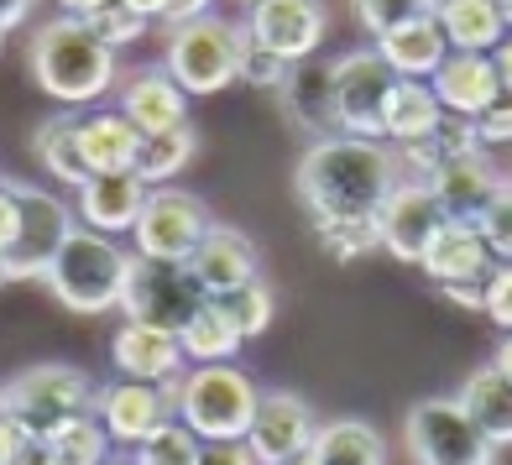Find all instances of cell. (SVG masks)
<instances>
[{"label": "cell", "mask_w": 512, "mask_h": 465, "mask_svg": "<svg viewBox=\"0 0 512 465\" xmlns=\"http://www.w3.org/2000/svg\"><path fill=\"white\" fill-rule=\"evenodd\" d=\"M403 162L387 142L366 136H319L293 168V194L314 225L330 220H377L382 204L398 194Z\"/></svg>", "instance_id": "6da1fadb"}, {"label": "cell", "mask_w": 512, "mask_h": 465, "mask_svg": "<svg viewBox=\"0 0 512 465\" xmlns=\"http://www.w3.org/2000/svg\"><path fill=\"white\" fill-rule=\"evenodd\" d=\"M27 68L37 89L58 105H95L121 84V63L105 42L74 16H53L48 27L32 32Z\"/></svg>", "instance_id": "7a4b0ae2"}, {"label": "cell", "mask_w": 512, "mask_h": 465, "mask_svg": "<svg viewBox=\"0 0 512 465\" xmlns=\"http://www.w3.org/2000/svg\"><path fill=\"white\" fill-rule=\"evenodd\" d=\"M136 251L115 246V236L100 230H74L68 246L58 251V262L48 272V288L68 314H110L126 298V277H131Z\"/></svg>", "instance_id": "3957f363"}, {"label": "cell", "mask_w": 512, "mask_h": 465, "mask_svg": "<svg viewBox=\"0 0 512 465\" xmlns=\"http://www.w3.org/2000/svg\"><path fill=\"white\" fill-rule=\"evenodd\" d=\"M241 48H246V27L225 16H194L178 21L162 37V68L178 79L183 95H220V89L241 84Z\"/></svg>", "instance_id": "277c9868"}, {"label": "cell", "mask_w": 512, "mask_h": 465, "mask_svg": "<svg viewBox=\"0 0 512 465\" xmlns=\"http://www.w3.org/2000/svg\"><path fill=\"white\" fill-rule=\"evenodd\" d=\"M178 398V418L189 424L204 445H225V439H246L256 424V403H262V387H256L241 366H189L183 382H173Z\"/></svg>", "instance_id": "5b68a950"}, {"label": "cell", "mask_w": 512, "mask_h": 465, "mask_svg": "<svg viewBox=\"0 0 512 465\" xmlns=\"http://www.w3.org/2000/svg\"><path fill=\"white\" fill-rule=\"evenodd\" d=\"M0 398H6V413L37 439V450H42L48 434H58L63 424H74V418H84V413H95L100 382L89 377V371L68 366V361H42V366L16 371V377L0 387Z\"/></svg>", "instance_id": "8992f818"}, {"label": "cell", "mask_w": 512, "mask_h": 465, "mask_svg": "<svg viewBox=\"0 0 512 465\" xmlns=\"http://www.w3.org/2000/svg\"><path fill=\"white\" fill-rule=\"evenodd\" d=\"M11 194H16V241L0 262H6L11 283H48V272L58 262V251L68 246V236L79 230L74 220V204L37 189V183H16L11 178Z\"/></svg>", "instance_id": "52a82bcc"}, {"label": "cell", "mask_w": 512, "mask_h": 465, "mask_svg": "<svg viewBox=\"0 0 512 465\" xmlns=\"http://www.w3.org/2000/svg\"><path fill=\"white\" fill-rule=\"evenodd\" d=\"M403 445L413 465H497V445L486 439L460 398H424L403 418Z\"/></svg>", "instance_id": "ba28073f"}, {"label": "cell", "mask_w": 512, "mask_h": 465, "mask_svg": "<svg viewBox=\"0 0 512 465\" xmlns=\"http://www.w3.org/2000/svg\"><path fill=\"white\" fill-rule=\"evenodd\" d=\"M215 230V215H209V204L189 189H152L147 194V209L142 220H136L131 241H136V257L147 262H173V267H189V257L204 246V236Z\"/></svg>", "instance_id": "9c48e42d"}, {"label": "cell", "mask_w": 512, "mask_h": 465, "mask_svg": "<svg viewBox=\"0 0 512 465\" xmlns=\"http://www.w3.org/2000/svg\"><path fill=\"white\" fill-rule=\"evenodd\" d=\"M204 304H209V298H204V288L194 283L189 267L136 257V262H131V277H126L121 319H126V324H147V330L183 335V324H189Z\"/></svg>", "instance_id": "30bf717a"}, {"label": "cell", "mask_w": 512, "mask_h": 465, "mask_svg": "<svg viewBox=\"0 0 512 465\" xmlns=\"http://www.w3.org/2000/svg\"><path fill=\"white\" fill-rule=\"evenodd\" d=\"M398 89V74L377 48H345L335 58V110L340 136L387 142V95Z\"/></svg>", "instance_id": "8fae6325"}, {"label": "cell", "mask_w": 512, "mask_h": 465, "mask_svg": "<svg viewBox=\"0 0 512 465\" xmlns=\"http://www.w3.org/2000/svg\"><path fill=\"white\" fill-rule=\"evenodd\" d=\"M241 27L256 48L277 53L283 63H309L330 32V11L324 0H251Z\"/></svg>", "instance_id": "7c38bea8"}, {"label": "cell", "mask_w": 512, "mask_h": 465, "mask_svg": "<svg viewBox=\"0 0 512 465\" xmlns=\"http://www.w3.org/2000/svg\"><path fill=\"white\" fill-rule=\"evenodd\" d=\"M95 418L105 424L110 445H147L157 429H168L178 418V398L173 387H152V382H100V398H95Z\"/></svg>", "instance_id": "4fadbf2b"}, {"label": "cell", "mask_w": 512, "mask_h": 465, "mask_svg": "<svg viewBox=\"0 0 512 465\" xmlns=\"http://www.w3.org/2000/svg\"><path fill=\"white\" fill-rule=\"evenodd\" d=\"M450 225V215L439 209L434 189L429 183H418V178H403L398 183V194H392L382 204V215H377V230H382V251L392 262H408V267H424L429 257V246L434 236Z\"/></svg>", "instance_id": "5bb4252c"}, {"label": "cell", "mask_w": 512, "mask_h": 465, "mask_svg": "<svg viewBox=\"0 0 512 465\" xmlns=\"http://www.w3.org/2000/svg\"><path fill=\"white\" fill-rule=\"evenodd\" d=\"M314 434H319L314 403L288 392V387H272L256 403V424L246 434V445L262 465H288V460H304L314 450Z\"/></svg>", "instance_id": "9a60e30c"}, {"label": "cell", "mask_w": 512, "mask_h": 465, "mask_svg": "<svg viewBox=\"0 0 512 465\" xmlns=\"http://www.w3.org/2000/svg\"><path fill=\"white\" fill-rule=\"evenodd\" d=\"M189 272H194V283L204 288V298H230V293H241L246 283L262 277V251H256V241L246 236V230L215 220V230L204 236V246L189 257Z\"/></svg>", "instance_id": "2e32d148"}, {"label": "cell", "mask_w": 512, "mask_h": 465, "mask_svg": "<svg viewBox=\"0 0 512 465\" xmlns=\"http://www.w3.org/2000/svg\"><path fill=\"white\" fill-rule=\"evenodd\" d=\"M110 366L121 371L126 382H152V387H173L189 371L183 356V340L168 330H147V324H126L110 335Z\"/></svg>", "instance_id": "e0dca14e"}, {"label": "cell", "mask_w": 512, "mask_h": 465, "mask_svg": "<svg viewBox=\"0 0 512 465\" xmlns=\"http://www.w3.org/2000/svg\"><path fill=\"white\" fill-rule=\"evenodd\" d=\"M74 194H79L74 199V215H79L84 230H100V236H131L152 189L136 173H95Z\"/></svg>", "instance_id": "ac0fdd59"}, {"label": "cell", "mask_w": 512, "mask_h": 465, "mask_svg": "<svg viewBox=\"0 0 512 465\" xmlns=\"http://www.w3.org/2000/svg\"><path fill=\"white\" fill-rule=\"evenodd\" d=\"M121 115L142 131V136H162L189 126V95L178 89V79L168 68H136V74L121 79Z\"/></svg>", "instance_id": "d6986e66"}, {"label": "cell", "mask_w": 512, "mask_h": 465, "mask_svg": "<svg viewBox=\"0 0 512 465\" xmlns=\"http://www.w3.org/2000/svg\"><path fill=\"white\" fill-rule=\"evenodd\" d=\"M429 84H434L439 105H445V115H465V121H481L502 100V74H497L492 53H450Z\"/></svg>", "instance_id": "ffe728a7"}, {"label": "cell", "mask_w": 512, "mask_h": 465, "mask_svg": "<svg viewBox=\"0 0 512 465\" xmlns=\"http://www.w3.org/2000/svg\"><path fill=\"white\" fill-rule=\"evenodd\" d=\"M283 110L298 131L319 136H340V110H335V58H309L293 63V74L283 84Z\"/></svg>", "instance_id": "44dd1931"}, {"label": "cell", "mask_w": 512, "mask_h": 465, "mask_svg": "<svg viewBox=\"0 0 512 465\" xmlns=\"http://www.w3.org/2000/svg\"><path fill=\"white\" fill-rule=\"evenodd\" d=\"M371 48L392 63V74H398V79H424L429 84L439 68H445V58H450V37L434 21V11H424V16L403 21V27H392L387 37H377Z\"/></svg>", "instance_id": "7402d4cb"}, {"label": "cell", "mask_w": 512, "mask_h": 465, "mask_svg": "<svg viewBox=\"0 0 512 465\" xmlns=\"http://www.w3.org/2000/svg\"><path fill=\"white\" fill-rule=\"evenodd\" d=\"M492 267H497V257L486 251L481 230H476V225H460V220H450L445 230H439L434 246H429V257H424V277H429L434 288L486 283V277H492Z\"/></svg>", "instance_id": "603a6c76"}, {"label": "cell", "mask_w": 512, "mask_h": 465, "mask_svg": "<svg viewBox=\"0 0 512 465\" xmlns=\"http://www.w3.org/2000/svg\"><path fill=\"white\" fill-rule=\"evenodd\" d=\"M79 152L89 162V178L95 173H136L142 131L121 110H89V115H79Z\"/></svg>", "instance_id": "cb8c5ba5"}, {"label": "cell", "mask_w": 512, "mask_h": 465, "mask_svg": "<svg viewBox=\"0 0 512 465\" xmlns=\"http://www.w3.org/2000/svg\"><path fill=\"white\" fill-rule=\"evenodd\" d=\"M502 173L486 162V152L481 157H460V162H450V168H439L434 178H429V189H434V199H439V209H445L450 220H460V225H476V215L486 204H492V194L502 189Z\"/></svg>", "instance_id": "d4e9b609"}, {"label": "cell", "mask_w": 512, "mask_h": 465, "mask_svg": "<svg viewBox=\"0 0 512 465\" xmlns=\"http://www.w3.org/2000/svg\"><path fill=\"white\" fill-rule=\"evenodd\" d=\"M429 11L450 37V53H497L507 37L502 0H434Z\"/></svg>", "instance_id": "484cf974"}, {"label": "cell", "mask_w": 512, "mask_h": 465, "mask_svg": "<svg viewBox=\"0 0 512 465\" xmlns=\"http://www.w3.org/2000/svg\"><path fill=\"white\" fill-rule=\"evenodd\" d=\"M460 408L471 413V424L492 439V445L502 450V445H512V382L502 377V371L486 361V366H476L471 377L460 382Z\"/></svg>", "instance_id": "4316f807"}, {"label": "cell", "mask_w": 512, "mask_h": 465, "mask_svg": "<svg viewBox=\"0 0 512 465\" xmlns=\"http://www.w3.org/2000/svg\"><path fill=\"white\" fill-rule=\"evenodd\" d=\"M183 356H189V366H225L236 361V351L246 345V330L241 319L230 314V304H220V298H209V304L183 324Z\"/></svg>", "instance_id": "83f0119b"}, {"label": "cell", "mask_w": 512, "mask_h": 465, "mask_svg": "<svg viewBox=\"0 0 512 465\" xmlns=\"http://www.w3.org/2000/svg\"><path fill=\"white\" fill-rule=\"evenodd\" d=\"M445 121V105H439L434 84L424 79H398V89L387 95V142L392 147H413V142H429Z\"/></svg>", "instance_id": "f1b7e54d"}, {"label": "cell", "mask_w": 512, "mask_h": 465, "mask_svg": "<svg viewBox=\"0 0 512 465\" xmlns=\"http://www.w3.org/2000/svg\"><path fill=\"white\" fill-rule=\"evenodd\" d=\"M32 152L63 189H84L89 183V162L79 152V110H53L48 121L32 131Z\"/></svg>", "instance_id": "f546056e"}, {"label": "cell", "mask_w": 512, "mask_h": 465, "mask_svg": "<svg viewBox=\"0 0 512 465\" xmlns=\"http://www.w3.org/2000/svg\"><path fill=\"white\" fill-rule=\"evenodd\" d=\"M309 455L319 465H387V439L366 418H330L319 424Z\"/></svg>", "instance_id": "4dcf8cb0"}, {"label": "cell", "mask_w": 512, "mask_h": 465, "mask_svg": "<svg viewBox=\"0 0 512 465\" xmlns=\"http://www.w3.org/2000/svg\"><path fill=\"white\" fill-rule=\"evenodd\" d=\"M199 152V131L194 126H178V131H162V136H142V157H136V178L147 189H168V183L189 168Z\"/></svg>", "instance_id": "1f68e13d"}, {"label": "cell", "mask_w": 512, "mask_h": 465, "mask_svg": "<svg viewBox=\"0 0 512 465\" xmlns=\"http://www.w3.org/2000/svg\"><path fill=\"white\" fill-rule=\"evenodd\" d=\"M37 455L48 465H105L110 460V434L95 413H84V418H74V424H63L58 434L42 439Z\"/></svg>", "instance_id": "d6a6232c"}, {"label": "cell", "mask_w": 512, "mask_h": 465, "mask_svg": "<svg viewBox=\"0 0 512 465\" xmlns=\"http://www.w3.org/2000/svg\"><path fill=\"white\" fill-rule=\"evenodd\" d=\"M314 241L330 262H361L371 251H382V230L377 220H330V225H314Z\"/></svg>", "instance_id": "836d02e7"}, {"label": "cell", "mask_w": 512, "mask_h": 465, "mask_svg": "<svg viewBox=\"0 0 512 465\" xmlns=\"http://www.w3.org/2000/svg\"><path fill=\"white\" fill-rule=\"evenodd\" d=\"M199 450H204V439L183 424V418H173V424L157 429L147 445H136L131 465H199Z\"/></svg>", "instance_id": "e575fe53"}, {"label": "cell", "mask_w": 512, "mask_h": 465, "mask_svg": "<svg viewBox=\"0 0 512 465\" xmlns=\"http://www.w3.org/2000/svg\"><path fill=\"white\" fill-rule=\"evenodd\" d=\"M84 27L95 32V37L105 42V48H110V53H121V48H131V42H142V37L152 32V21H142V16H136V11H126L121 0H110L105 11H95V16H84Z\"/></svg>", "instance_id": "d590c367"}, {"label": "cell", "mask_w": 512, "mask_h": 465, "mask_svg": "<svg viewBox=\"0 0 512 465\" xmlns=\"http://www.w3.org/2000/svg\"><path fill=\"white\" fill-rule=\"evenodd\" d=\"M220 304H230V314L241 319V330H246V340H256V335H267V324H272V314H277V298H272V283H267V277H256V283H246L241 293H230V298H220Z\"/></svg>", "instance_id": "8d00e7d4"}, {"label": "cell", "mask_w": 512, "mask_h": 465, "mask_svg": "<svg viewBox=\"0 0 512 465\" xmlns=\"http://www.w3.org/2000/svg\"><path fill=\"white\" fill-rule=\"evenodd\" d=\"M476 230H481V241H486V251H492L497 262H512V178L492 194V204L476 215Z\"/></svg>", "instance_id": "74e56055"}, {"label": "cell", "mask_w": 512, "mask_h": 465, "mask_svg": "<svg viewBox=\"0 0 512 465\" xmlns=\"http://www.w3.org/2000/svg\"><path fill=\"white\" fill-rule=\"evenodd\" d=\"M351 6H356V21L371 32V42H377V37H387L392 27H403V21L424 16L434 0H351Z\"/></svg>", "instance_id": "f35d334b"}, {"label": "cell", "mask_w": 512, "mask_h": 465, "mask_svg": "<svg viewBox=\"0 0 512 465\" xmlns=\"http://www.w3.org/2000/svg\"><path fill=\"white\" fill-rule=\"evenodd\" d=\"M288 74H293V63H283L277 53L256 48V42L246 37V48H241V84H251V89H272V95H283Z\"/></svg>", "instance_id": "ab89813d"}, {"label": "cell", "mask_w": 512, "mask_h": 465, "mask_svg": "<svg viewBox=\"0 0 512 465\" xmlns=\"http://www.w3.org/2000/svg\"><path fill=\"white\" fill-rule=\"evenodd\" d=\"M486 319L512 335V262H497L486 277Z\"/></svg>", "instance_id": "60d3db41"}, {"label": "cell", "mask_w": 512, "mask_h": 465, "mask_svg": "<svg viewBox=\"0 0 512 465\" xmlns=\"http://www.w3.org/2000/svg\"><path fill=\"white\" fill-rule=\"evenodd\" d=\"M32 455H37V439L0 408V465H27Z\"/></svg>", "instance_id": "b9f144b4"}, {"label": "cell", "mask_w": 512, "mask_h": 465, "mask_svg": "<svg viewBox=\"0 0 512 465\" xmlns=\"http://www.w3.org/2000/svg\"><path fill=\"white\" fill-rule=\"evenodd\" d=\"M476 131H481L486 147H512V89H502V100L481 115Z\"/></svg>", "instance_id": "7bdbcfd3"}, {"label": "cell", "mask_w": 512, "mask_h": 465, "mask_svg": "<svg viewBox=\"0 0 512 465\" xmlns=\"http://www.w3.org/2000/svg\"><path fill=\"white\" fill-rule=\"evenodd\" d=\"M199 465H262L251 455L246 439H225V445H204L199 450Z\"/></svg>", "instance_id": "ee69618b"}, {"label": "cell", "mask_w": 512, "mask_h": 465, "mask_svg": "<svg viewBox=\"0 0 512 465\" xmlns=\"http://www.w3.org/2000/svg\"><path fill=\"white\" fill-rule=\"evenodd\" d=\"M439 298L455 309H471V314H486V283H450V288H439Z\"/></svg>", "instance_id": "f6af8a7d"}, {"label": "cell", "mask_w": 512, "mask_h": 465, "mask_svg": "<svg viewBox=\"0 0 512 465\" xmlns=\"http://www.w3.org/2000/svg\"><path fill=\"white\" fill-rule=\"evenodd\" d=\"M16 194H11V178H0V257L11 251V241H16Z\"/></svg>", "instance_id": "bcb514c9"}, {"label": "cell", "mask_w": 512, "mask_h": 465, "mask_svg": "<svg viewBox=\"0 0 512 465\" xmlns=\"http://www.w3.org/2000/svg\"><path fill=\"white\" fill-rule=\"evenodd\" d=\"M37 11V0H0V32H11V27H21Z\"/></svg>", "instance_id": "7dc6e473"}, {"label": "cell", "mask_w": 512, "mask_h": 465, "mask_svg": "<svg viewBox=\"0 0 512 465\" xmlns=\"http://www.w3.org/2000/svg\"><path fill=\"white\" fill-rule=\"evenodd\" d=\"M209 6H215V0H173V11H168V21H162V27H178V21L209 16Z\"/></svg>", "instance_id": "c3c4849f"}, {"label": "cell", "mask_w": 512, "mask_h": 465, "mask_svg": "<svg viewBox=\"0 0 512 465\" xmlns=\"http://www.w3.org/2000/svg\"><path fill=\"white\" fill-rule=\"evenodd\" d=\"M126 11H136L142 21H168V11H173V0H121Z\"/></svg>", "instance_id": "681fc988"}, {"label": "cell", "mask_w": 512, "mask_h": 465, "mask_svg": "<svg viewBox=\"0 0 512 465\" xmlns=\"http://www.w3.org/2000/svg\"><path fill=\"white\" fill-rule=\"evenodd\" d=\"M110 0H58V16H74V21H84V16H95V11H105Z\"/></svg>", "instance_id": "f907efd6"}, {"label": "cell", "mask_w": 512, "mask_h": 465, "mask_svg": "<svg viewBox=\"0 0 512 465\" xmlns=\"http://www.w3.org/2000/svg\"><path fill=\"white\" fill-rule=\"evenodd\" d=\"M492 63H497V74H502V89H512V32L502 37V48L492 53Z\"/></svg>", "instance_id": "816d5d0a"}, {"label": "cell", "mask_w": 512, "mask_h": 465, "mask_svg": "<svg viewBox=\"0 0 512 465\" xmlns=\"http://www.w3.org/2000/svg\"><path fill=\"white\" fill-rule=\"evenodd\" d=\"M492 366H497L502 377L512 382V335H502V345H497V356H492Z\"/></svg>", "instance_id": "f5cc1de1"}, {"label": "cell", "mask_w": 512, "mask_h": 465, "mask_svg": "<svg viewBox=\"0 0 512 465\" xmlns=\"http://www.w3.org/2000/svg\"><path fill=\"white\" fill-rule=\"evenodd\" d=\"M502 16H507V32H512V0H502Z\"/></svg>", "instance_id": "db71d44e"}, {"label": "cell", "mask_w": 512, "mask_h": 465, "mask_svg": "<svg viewBox=\"0 0 512 465\" xmlns=\"http://www.w3.org/2000/svg\"><path fill=\"white\" fill-rule=\"evenodd\" d=\"M288 465H319V460H314V455H304V460H288Z\"/></svg>", "instance_id": "11a10c76"}, {"label": "cell", "mask_w": 512, "mask_h": 465, "mask_svg": "<svg viewBox=\"0 0 512 465\" xmlns=\"http://www.w3.org/2000/svg\"><path fill=\"white\" fill-rule=\"evenodd\" d=\"M6 283H11V277H6V262H0V288H6Z\"/></svg>", "instance_id": "9f6ffc18"}, {"label": "cell", "mask_w": 512, "mask_h": 465, "mask_svg": "<svg viewBox=\"0 0 512 465\" xmlns=\"http://www.w3.org/2000/svg\"><path fill=\"white\" fill-rule=\"evenodd\" d=\"M27 465H48V460H42V455H32V460H27Z\"/></svg>", "instance_id": "6f0895ef"}, {"label": "cell", "mask_w": 512, "mask_h": 465, "mask_svg": "<svg viewBox=\"0 0 512 465\" xmlns=\"http://www.w3.org/2000/svg\"><path fill=\"white\" fill-rule=\"evenodd\" d=\"M105 465H131V460H105Z\"/></svg>", "instance_id": "680465c9"}, {"label": "cell", "mask_w": 512, "mask_h": 465, "mask_svg": "<svg viewBox=\"0 0 512 465\" xmlns=\"http://www.w3.org/2000/svg\"><path fill=\"white\" fill-rule=\"evenodd\" d=\"M0 53H6V32H0Z\"/></svg>", "instance_id": "91938a15"}, {"label": "cell", "mask_w": 512, "mask_h": 465, "mask_svg": "<svg viewBox=\"0 0 512 465\" xmlns=\"http://www.w3.org/2000/svg\"><path fill=\"white\" fill-rule=\"evenodd\" d=\"M0 408H6V398H0Z\"/></svg>", "instance_id": "94428289"}, {"label": "cell", "mask_w": 512, "mask_h": 465, "mask_svg": "<svg viewBox=\"0 0 512 465\" xmlns=\"http://www.w3.org/2000/svg\"><path fill=\"white\" fill-rule=\"evenodd\" d=\"M246 6H251V0H246Z\"/></svg>", "instance_id": "6125c7cd"}]
</instances>
